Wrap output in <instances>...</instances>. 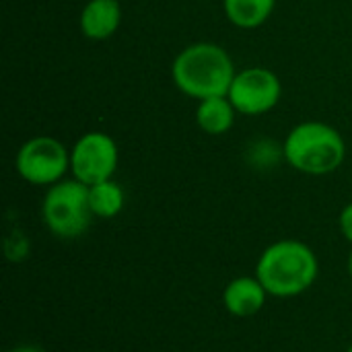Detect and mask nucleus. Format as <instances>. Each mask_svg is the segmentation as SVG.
Wrapping results in <instances>:
<instances>
[{"mask_svg":"<svg viewBox=\"0 0 352 352\" xmlns=\"http://www.w3.org/2000/svg\"><path fill=\"white\" fill-rule=\"evenodd\" d=\"M344 138L336 128L322 122H303L285 140L287 163L307 175H328L344 163Z\"/></svg>","mask_w":352,"mask_h":352,"instance_id":"obj_3","label":"nucleus"},{"mask_svg":"<svg viewBox=\"0 0 352 352\" xmlns=\"http://www.w3.org/2000/svg\"><path fill=\"white\" fill-rule=\"evenodd\" d=\"M338 225H340V233L344 235V239L352 243V202L342 208L340 219H338Z\"/></svg>","mask_w":352,"mask_h":352,"instance_id":"obj_13","label":"nucleus"},{"mask_svg":"<svg viewBox=\"0 0 352 352\" xmlns=\"http://www.w3.org/2000/svg\"><path fill=\"white\" fill-rule=\"evenodd\" d=\"M70 169V153L52 136H35L16 153L19 175L33 186H54Z\"/></svg>","mask_w":352,"mask_h":352,"instance_id":"obj_5","label":"nucleus"},{"mask_svg":"<svg viewBox=\"0 0 352 352\" xmlns=\"http://www.w3.org/2000/svg\"><path fill=\"white\" fill-rule=\"evenodd\" d=\"M231 56L214 43H192L177 54L171 66L175 87L194 99L227 97L235 78Z\"/></svg>","mask_w":352,"mask_h":352,"instance_id":"obj_2","label":"nucleus"},{"mask_svg":"<svg viewBox=\"0 0 352 352\" xmlns=\"http://www.w3.org/2000/svg\"><path fill=\"white\" fill-rule=\"evenodd\" d=\"M93 217L89 186L78 179H62L50 186L41 204V219L56 237H80L89 229Z\"/></svg>","mask_w":352,"mask_h":352,"instance_id":"obj_4","label":"nucleus"},{"mask_svg":"<svg viewBox=\"0 0 352 352\" xmlns=\"http://www.w3.org/2000/svg\"><path fill=\"white\" fill-rule=\"evenodd\" d=\"M235 113L237 109L233 107L229 97H208L198 103L196 122L202 128V132L210 136H221L233 128Z\"/></svg>","mask_w":352,"mask_h":352,"instance_id":"obj_10","label":"nucleus"},{"mask_svg":"<svg viewBox=\"0 0 352 352\" xmlns=\"http://www.w3.org/2000/svg\"><path fill=\"white\" fill-rule=\"evenodd\" d=\"M318 274V256L309 245L297 239H283L268 245L256 264V278L268 295L278 299L303 295L314 287Z\"/></svg>","mask_w":352,"mask_h":352,"instance_id":"obj_1","label":"nucleus"},{"mask_svg":"<svg viewBox=\"0 0 352 352\" xmlns=\"http://www.w3.org/2000/svg\"><path fill=\"white\" fill-rule=\"evenodd\" d=\"M266 289L254 276H239L231 280L223 291V305L235 318H252L266 305Z\"/></svg>","mask_w":352,"mask_h":352,"instance_id":"obj_8","label":"nucleus"},{"mask_svg":"<svg viewBox=\"0 0 352 352\" xmlns=\"http://www.w3.org/2000/svg\"><path fill=\"white\" fill-rule=\"evenodd\" d=\"M10 352H45L43 349H39V346H31V344H25V346H16V349H12Z\"/></svg>","mask_w":352,"mask_h":352,"instance_id":"obj_14","label":"nucleus"},{"mask_svg":"<svg viewBox=\"0 0 352 352\" xmlns=\"http://www.w3.org/2000/svg\"><path fill=\"white\" fill-rule=\"evenodd\" d=\"M276 0H223L227 19L241 29H256L268 21Z\"/></svg>","mask_w":352,"mask_h":352,"instance_id":"obj_11","label":"nucleus"},{"mask_svg":"<svg viewBox=\"0 0 352 352\" xmlns=\"http://www.w3.org/2000/svg\"><path fill=\"white\" fill-rule=\"evenodd\" d=\"M349 272H351V278H352V252H351V258H349Z\"/></svg>","mask_w":352,"mask_h":352,"instance_id":"obj_15","label":"nucleus"},{"mask_svg":"<svg viewBox=\"0 0 352 352\" xmlns=\"http://www.w3.org/2000/svg\"><path fill=\"white\" fill-rule=\"evenodd\" d=\"M122 21L118 0H89L80 12V31L85 37L101 41L111 37Z\"/></svg>","mask_w":352,"mask_h":352,"instance_id":"obj_9","label":"nucleus"},{"mask_svg":"<svg viewBox=\"0 0 352 352\" xmlns=\"http://www.w3.org/2000/svg\"><path fill=\"white\" fill-rule=\"evenodd\" d=\"M70 169L74 179L95 186L111 179L118 169V144L103 132H87L70 151Z\"/></svg>","mask_w":352,"mask_h":352,"instance_id":"obj_6","label":"nucleus"},{"mask_svg":"<svg viewBox=\"0 0 352 352\" xmlns=\"http://www.w3.org/2000/svg\"><path fill=\"white\" fill-rule=\"evenodd\" d=\"M89 202L95 217L113 219L124 208V190L113 179L89 186Z\"/></svg>","mask_w":352,"mask_h":352,"instance_id":"obj_12","label":"nucleus"},{"mask_svg":"<svg viewBox=\"0 0 352 352\" xmlns=\"http://www.w3.org/2000/svg\"><path fill=\"white\" fill-rule=\"evenodd\" d=\"M280 93V80L272 70L252 66L235 74L227 97L237 109V113L262 116L278 103Z\"/></svg>","mask_w":352,"mask_h":352,"instance_id":"obj_7","label":"nucleus"},{"mask_svg":"<svg viewBox=\"0 0 352 352\" xmlns=\"http://www.w3.org/2000/svg\"><path fill=\"white\" fill-rule=\"evenodd\" d=\"M346 352H352V346H351V349H349V351H346Z\"/></svg>","mask_w":352,"mask_h":352,"instance_id":"obj_16","label":"nucleus"}]
</instances>
